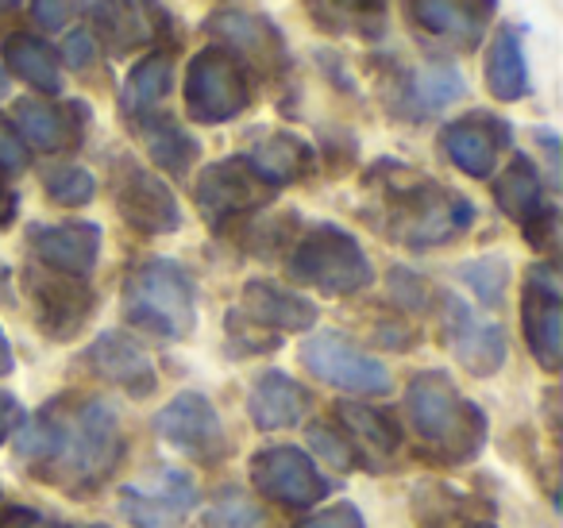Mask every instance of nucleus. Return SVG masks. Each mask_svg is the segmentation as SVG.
I'll return each instance as SVG.
<instances>
[{
	"label": "nucleus",
	"instance_id": "obj_1",
	"mask_svg": "<svg viewBox=\"0 0 563 528\" xmlns=\"http://www.w3.org/2000/svg\"><path fill=\"white\" fill-rule=\"evenodd\" d=\"M16 451L32 466V474H43L63 490H89L117 471L124 455V436L112 405L86 397L74 409L47 405L24 428Z\"/></svg>",
	"mask_w": 563,
	"mask_h": 528
},
{
	"label": "nucleus",
	"instance_id": "obj_2",
	"mask_svg": "<svg viewBox=\"0 0 563 528\" xmlns=\"http://www.w3.org/2000/svg\"><path fill=\"white\" fill-rule=\"evenodd\" d=\"M406 409H409V425L413 432L437 451L448 463H463V459L478 455L486 440V417L475 402L460 394L452 386L448 374H417L409 382L406 394Z\"/></svg>",
	"mask_w": 563,
	"mask_h": 528
},
{
	"label": "nucleus",
	"instance_id": "obj_3",
	"mask_svg": "<svg viewBox=\"0 0 563 528\" xmlns=\"http://www.w3.org/2000/svg\"><path fill=\"white\" fill-rule=\"evenodd\" d=\"M124 312L135 328L158 340H186L197 324L194 278L174 258H147L128 274Z\"/></svg>",
	"mask_w": 563,
	"mask_h": 528
},
{
	"label": "nucleus",
	"instance_id": "obj_4",
	"mask_svg": "<svg viewBox=\"0 0 563 528\" xmlns=\"http://www.w3.org/2000/svg\"><path fill=\"white\" fill-rule=\"evenodd\" d=\"M290 278L301 286H313L329 297L360 294L363 286H371L375 271L371 258L363 255L360 240L347 235L336 224H317L313 232H306V240L294 248L290 255Z\"/></svg>",
	"mask_w": 563,
	"mask_h": 528
},
{
	"label": "nucleus",
	"instance_id": "obj_5",
	"mask_svg": "<svg viewBox=\"0 0 563 528\" xmlns=\"http://www.w3.org/2000/svg\"><path fill=\"white\" fill-rule=\"evenodd\" d=\"M471 220H475V205L452 189L421 182V186L394 194V240H401L406 248L452 243L455 235L467 232Z\"/></svg>",
	"mask_w": 563,
	"mask_h": 528
},
{
	"label": "nucleus",
	"instance_id": "obj_6",
	"mask_svg": "<svg viewBox=\"0 0 563 528\" xmlns=\"http://www.w3.org/2000/svg\"><path fill=\"white\" fill-rule=\"evenodd\" d=\"M251 101L247 70L220 47H205L186 70V109L197 124H228Z\"/></svg>",
	"mask_w": 563,
	"mask_h": 528
},
{
	"label": "nucleus",
	"instance_id": "obj_7",
	"mask_svg": "<svg viewBox=\"0 0 563 528\" xmlns=\"http://www.w3.org/2000/svg\"><path fill=\"white\" fill-rule=\"evenodd\" d=\"M112 201H117L124 224H132L143 235H166L181 228V209L174 189L132 158H120L117 170H112Z\"/></svg>",
	"mask_w": 563,
	"mask_h": 528
},
{
	"label": "nucleus",
	"instance_id": "obj_8",
	"mask_svg": "<svg viewBox=\"0 0 563 528\" xmlns=\"http://www.w3.org/2000/svg\"><path fill=\"white\" fill-rule=\"evenodd\" d=\"M301 363L306 371H313L321 382L347 394H390L394 378L375 355H367L363 348H355L352 340H344L340 332H317L301 343Z\"/></svg>",
	"mask_w": 563,
	"mask_h": 528
},
{
	"label": "nucleus",
	"instance_id": "obj_9",
	"mask_svg": "<svg viewBox=\"0 0 563 528\" xmlns=\"http://www.w3.org/2000/svg\"><path fill=\"white\" fill-rule=\"evenodd\" d=\"M274 189L247 166V158H224L212 163L197 178V209L212 228H228L240 217L255 212L258 205L271 201Z\"/></svg>",
	"mask_w": 563,
	"mask_h": 528
},
{
	"label": "nucleus",
	"instance_id": "obj_10",
	"mask_svg": "<svg viewBox=\"0 0 563 528\" xmlns=\"http://www.w3.org/2000/svg\"><path fill=\"white\" fill-rule=\"evenodd\" d=\"M194 505L197 482L178 466H163V471L120 490V513L135 528H181V520L194 513Z\"/></svg>",
	"mask_w": 563,
	"mask_h": 528
},
{
	"label": "nucleus",
	"instance_id": "obj_11",
	"mask_svg": "<svg viewBox=\"0 0 563 528\" xmlns=\"http://www.w3.org/2000/svg\"><path fill=\"white\" fill-rule=\"evenodd\" d=\"M251 482L263 497L290 509H309V505L329 497V479L317 471V463L301 448H266L251 459Z\"/></svg>",
	"mask_w": 563,
	"mask_h": 528
},
{
	"label": "nucleus",
	"instance_id": "obj_12",
	"mask_svg": "<svg viewBox=\"0 0 563 528\" xmlns=\"http://www.w3.org/2000/svg\"><path fill=\"white\" fill-rule=\"evenodd\" d=\"M158 436L170 443L174 451L189 455L194 463H217L224 455V425H220L217 409L205 394L186 389V394L170 397L166 409L155 420Z\"/></svg>",
	"mask_w": 563,
	"mask_h": 528
},
{
	"label": "nucleus",
	"instance_id": "obj_13",
	"mask_svg": "<svg viewBox=\"0 0 563 528\" xmlns=\"http://www.w3.org/2000/svg\"><path fill=\"white\" fill-rule=\"evenodd\" d=\"M205 32L220 43L224 55H232L240 66H255L258 74H278L282 66L290 63L282 32L266 16H255V12L220 9L205 20Z\"/></svg>",
	"mask_w": 563,
	"mask_h": 528
},
{
	"label": "nucleus",
	"instance_id": "obj_14",
	"mask_svg": "<svg viewBox=\"0 0 563 528\" xmlns=\"http://www.w3.org/2000/svg\"><path fill=\"white\" fill-rule=\"evenodd\" d=\"M525 340L544 371H560L563 363V305H560V274L555 266L540 263L525 278Z\"/></svg>",
	"mask_w": 563,
	"mask_h": 528
},
{
	"label": "nucleus",
	"instance_id": "obj_15",
	"mask_svg": "<svg viewBox=\"0 0 563 528\" xmlns=\"http://www.w3.org/2000/svg\"><path fill=\"white\" fill-rule=\"evenodd\" d=\"M444 340L452 355L478 378H490L506 363V332L494 320H483L467 301L444 294Z\"/></svg>",
	"mask_w": 563,
	"mask_h": 528
},
{
	"label": "nucleus",
	"instance_id": "obj_16",
	"mask_svg": "<svg viewBox=\"0 0 563 528\" xmlns=\"http://www.w3.org/2000/svg\"><path fill=\"white\" fill-rule=\"evenodd\" d=\"M89 16H93L97 35L112 55L147 47L170 24L158 0H89Z\"/></svg>",
	"mask_w": 563,
	"mask_h": 528
},
{
	"label": "nucleus",
	"instance_id": "obj_17",
	"mask_svg": "<svg viewBox=\"0 0 563 528\" xmlns=\"http://www.w3.org/2000/svg\"><path fill=\"white\" fill-rule=\"evenodd\" d=\"M27 243L40 255L43 266L66 278H86L101 255V228L89 220H70V224H43L27 232Z\"/></svg>",
	"mask_w": 563,
	"mask_h": 528
},
{
	"label": "nucleus",
	"instance_id": "obj_18",
	"mask_svg": "<svg viewBox=\"0 0 563 528\" xmlns=\"http://www.w3.org/2000/svg\"><path fill=\"white\" fill-rule=\"evenodd\" d=\"M35 297V320L51 340H74L86 328L89 312H93V289L81 278H66V274H43L32 278Z\"/></svg>",
	"mask_w": 563,
	"mask_h": 528
},
{
	"label": "nucleus",
	"instance_id": "obj_19",
	"mask_svg": "<svg viewBox=\"0 0 563 528\" xmlns=\"http://www.w3.org/2000/svg\"><path fill=\"white\" fill-rule=\"evenodd\" d=\"M406 12L424 35L471 51L486 32L490 0H406Z\"/></svg>",
	"mask_w": 563,
	"mask_h": 528
},
{
	"label": "nucleus",
	"instance_id": "obj_20",
	"mask_svg": "<svg viewBox=\"0 0 563 528\" xmlns=\"http://www.w3.org/2000/svg\"><path fill=\"white\" fill-rule=\"evenodd\" d=\"M509 143V128L501 120L475 112L444 128V151L463 174L471 178H490L498 166V151Z\"/></svg>",
	"mask_w": 563,
	"mask_h": 528
},
{
	"label": "nucleus",
	"instance_id": "obj_21",
	"mask_svg": "<svg viewBox=\"0 0 563 528\" xmlns=\"http://www.w3.org/2000/svg\"><path fill=\"white\" fill-rule=\"evenodd\" d=\"M86 363L101 374L104 382H117L120 389H128L132 397H147L158 386V374L151 355L124 332H104L93 340V348L86 351Z\"/></svg>",
	"mask_w": 563,
	"mask_h": 528
},
{
	"label": "nucleus",
	"instance_id": "obj_22",
	"mask_svg": "<svg viewBox=\"0 0 563 528\" xmlns=\"http://www.w3.org/2000/svg\"><path fill=\"white\" fill-rule=\"evenodd\" d=\"M240 317H247L255 328H271V332H306L317 324V305L278 282L258 278L243 286Z\"/></svg>",
	"mask_w": 563,
	"mask_h": 528
},
{
	"label": "nucleus",
	"instance_id": "obj_23",
	"mask_svg": "<svg viewBox=\"0 0 563 528\" xmlns=\"http://www.w3.org/2000/svg\"><path fill=\"white\" fill-rule=\"evenodd\" d=\"M309 405H313L309 389L301 386V382H294L290 374H282V371H266L263 378L255 382L251 397H247L251 420H255L263 432H278V428L301 425V420H306V413H309Z\"/></svg>",
	"mask_w": 563,
	"mask_h": 528
},
{
	"label": "nucleus",
	"instance_id": "obj_24",
	"mask_svg": "<svg viewBox=\"0 0 563 528\" xmlns=\"http://www.w3.org/2000/svg\"><path fill=\"white\" fill-rule=\"evenodd\" d=\"M243 158H247V166L271 189L290 186V182L306 178V174L313 170V163H317L313 147H309L301 135H290V132L266 135V140H258L255 147H251V155H243Z\"/></svg>",
	"mask_w": 563,
	"mask_h": 528
},
{
	"label": "nucleus",
	"instance_id": "obj_25",
	"mask_svg": "<svg viewBox=\"0 0 563 528\" xmlns=\"http://www.w3.org/2000/svg\"><path fill=\"white\" fill-rule=\"evenodd\" d=\"M340 425H344V440L363 459H390L401 448V428L394 425L390 413L371 409V405H340Z\"/></svg>",
	"mask_w": 563,
	"mask_h": 528
},
{
	"label": "nucleus",
	"instance_id": "obj_26",
	"mask_svg": "<svg viewBox=\"0 0 563 528\" xmlns=\"http://www.w3.org/2000/svg\"><path fill=\"white\" fill-rule=\"evenodd\" d=\"M4 66H9V74H16L20 81L40 89V94H58V89H63L58 55L40 35H27V32L9 35V40H4Z\"/></svg>",
	"mask_w": 563,
	"mask_h": 528
},
{
	"label": "nucleus",
	"instance_id": "obj_27",
	"mask_svg": "<svg viewBox=\"0 0 563 528\" xmlns=\"http://www.w3.org/2000/svg\"><path fill=\"white\" fill-rule=\"evenodd\" d=\"M494 201H498V209L506 212L509 220H517L521 228L548 209L544 189H540V174H537V166H532V158L517 155L514 163L501 170V178L494 182Z\"/></svg>",
	"mask_w": 563,
	"mask_h": 528
},
{
	"label": "nucleus",
	"instance_id": "obj_28",
	"mask_svg": "<svg viewBox=\"0 0 563 528\" xmlns=\"http://www.w3.org/2000/svg\"><path fill=\"white\" fill-rule=\"evenodd\" d=\"M16 128H20V140L32 143V147H40V151H63L78 140V128H74V120H70V109L35 101V97L16 101Z\"/></svg>",
	"mask_w": 563,
	"mask_h": 528
},
{
	"label": "nucleus",
	"instance_id": "obj_29",
	"mask_svg": "<svg viewBox=\"0 0 563 528\" xmlns=\"http://www.w3.org/2000/svg\"><path fill=\"white\" fill-rule=\"evenodd\" d=\"M486 89L498 101H521L525 89H529V66H525L521 40L509 28H501L494 35L490 51H486Z\"/></svg>",
	"mask_w": 563,
	"mask_h": 528
},
{
	"label": "nucleus",
	"instance_id": "obj_30",
	"mask_svg": "<svg viewBox=\"0 0 563 528\" xmlns=\"http://www.w3.org/2000/svg\"><path fill=\"white\" fill-rule=\"evenodd\" d=\"M170 86H174V58L170 55L155 51V55H147L143 63H135L132 74H128V81H124V109H128V117L147 120L151 112H155L158 105L166 101Z\"/></svg>",
	"mask_w": 563,
	"mask_h": 528
},
{
	"label": "nucleus",
	"instance_id": "obj_31",
	"mask_svg": "<svg viewBox=\"0 0 563 528\" xmlns=\"http://www.w3.org/2000/svg\"><path fill=\"white\" fill-rule=\"evenodd\" d=\"M313 24L336 35H378L383 32V0H306Z\"/></svg>",
	"mask_w": 563,
	"mask_h": 528
},
{
	"label": "nucleus",
	"instance_id": "obj_32",
	"mask_svg": "<svg viewBox=\"0 0 563 528\" xmlns=\"http://www.w3.org/2000/svg\"><path fill=\"white\" fill-rule=\"evenodd\" d=\"M463 89H467L463 86V74L448 63H424L421 70L409 78V94H413V101L421 105L424 112L444 109V105L460 101Z\"/></svg>",
	"mask_w": 563,
	"mask_h": 528
},
{
	"label": "nucleus",
	"instance_id": "obj_33",
	"mask_svg": "<svg viewBox=\"0 0 563 528\" xmlns=\"http://www.w3.org/2000/svg\"><path fill=\"white\" fill-rule=\"evenodd\" d=\"M147 151L163 170L186 174L197 158V140L170 120H147Z\"/></svg>",
	"mask_w": 563,
	"mask_h": 528
},
{
	"label": "nucleus",
	"instance_id": "obj_34",
	"mask_svg": "<svg viewBox=\"0 0 563 528\" xmlns=\"http://www.w3.org/2000/svg\"><path fill=\"white\" fill-rule=\"evenodd\" d=\"M460 278L475 289V297L486 305V309H498L501 294H506L509 263L501 255H483V258H475V263H463Z\"/></svg>",
	"mask_w": 563,
	"mask_h": 528
},
{
	"label": "nucleus",
	"instance_id": "obj_35",
	"mask_svg": "<svg viewBox=\"0 0 563 528\" xmlns=\"http://www.w3.org/2000/svg\"><path fill=\"white\" fill-rule=\"evenodd\" d=\"M43 186H47L51 201L55 205H89L97 194V182L89 170H81V166H55V170H47V178H43Z\"/></svg>",
	"mask_w": 563,
	"mask_h": 528
},
{
	"label": "nucleus",
	"instance_id": "obj_36",
	"mask_svg": "<svg viewBox=\"0 0 563 528\" xmlns=\"http://www.w3.org/2000/svg\"><path fill=\"white\" fill-rule=\"evenodd\" d=\"M258 525H263V513L240 490H228V494H220L205 509V528H258Z\"/></svg>",
	"mask_w": 563,
	"mask_h": 528
},
{
	"label": "nucleus",
	"instance_id": "obj_37",
	"mask_svg": "<svg viewBox=\"0 0 563 528\" xmlns=\"http://www.w3.org/2000/svg\"><path fill=\"white\" fill-rule=\"evenodd\" d=\"M309 440H313L317 455H324L332 466H340V471H347V466L355 463V451H352V443H347L340 432H332V428L317 425L313 432H309Z\"/></svg>",
	"mask_w": 563,
	"mask_h": 528
},
{
	"label": "nucleus",
	"instance_id": "obj_38",
	"mask_svg": "<svg viewBox=\"0 0 563 528\" xmlns=\"http://www.w3.org/2000/svg\"><path fill=\"white\" fill-rule=\"evenodd\" d=\"M27 163H32L27 143L20 140V132L9 124V120H0V170L20 174V170H27Z\"/></svg>",
	"mask_w": 563,
	"mask_h": 528
},
{
	"label": "nucleus",
	"instance_id": "obj_39",
	"mask_svg": "<svg viewBox=\"0 0 563 528\" xmlns=\"http://www.w3.org/2000/svg\"><path fill=\"white\" fill-rule=\"evenodd\" d=\"M298 528H363V513L344 502V505H332V509H321L317 517H309Z\"/></svg>",
	"mask_w": 563,
	"mask_h": 528
},
{
	"label": "nucleus",
	"instance_id": "obj_40",
	"mask_svg": "<svg viewBox=\"0 0 563 528\" xmlns=\"http://www.w3.org/2000/svg\"><path fill=\"white\" fill-rule=\"evenodd\" d=\"M390 294L398 297L401 305H409V309H421L424 297H429V286H424V282L417 278V274L394 271V274H390Z\"/></svg>",
	"mask_w": 563,
	"mask_h": 528
},
{
	"label": "nucleus",
	"instance_id": "obj_41",
	"mask_svg": "<svg viewBox=\"0 0 563 528\" xmlns=\"http://www.w3.org/2000/svg\"><path fill=\"white\" fill-rule=\"evenodd\" d=\"M0 528H66V525L43 517L35 509H24V505H9V509L0 513Z\"/></svg>",
	"mask_w": 563,
	"mask_h": 528
},
{
	"label": "nucleus",
	"instance_id": "obj_42",
	"mask_svg": "<svg viewBox=\"0 0 563 528\" xmlns=\"http://www.w3.org/2000/svg\"><path fill=\"white\" fill-rule=\"evenodd\" d=\"M32 12H35V20H40V28L58 32V28L70 20V0H32Z\"/></svg>",
	"mask_w": 563,
	"mask_h": 528
},
{
	"label": "nucleus",
	"instance_id": "obj_43",
	"mask_svg": "<svg viewBox=\"0 0 563 528\" xmlns=\"http://www.w3.org/2000/svg\"><path fill=\"white\" fill-rule=\"evenodd\" d=\"M552 235H555V209L548 205L540 217H532L529 224H525V240H529L532 248H552Z\"/></svg>",
	"mask_w": 563,
	"mask_h": 528
},
{
	"label": "nucleus",
	"instance_id": "obj_44",
	"mask_svg": "<svg viewBox=\"0 0 563 528\" xmlns=\"http://www.w3.org/2000/svg\"><path fill=\"white\" fill-rule=\"evenodd\" d=\"M93 55H97V47H93V40H89L86 32H74L70 40H66V47H63V58L74 66V70H86V66L93 63Z\"/></svg>",
	"mask_w": 563,
	"mask_h": 528
},
{
	"label": "nucleus",
	"instance_id": "obj_45",
	"mask_svg": "<svg viewBox=\"0 0 563 528\" xmlns=\"http://www.w3.org/2000/svg\"><path fill=\"white\" fill-rule=\"evenodd\" d=\"M20 425H24V409H20L16 397L4 394V389H0V443L9 440V436L16 432Z\"/></svg>",
	"mask_w": 563,
	"mask_h": 528
},
{
	"label": "nucleus",
	"instance_id": "obj_46",
	"mask_svg": "<svg viewBox=\"0 0 563 528\" xmlns=\"http://www.w3.org/2000/svg\"><path fill=\"white\" fill-rule=\"evenodd\" d=\"M12 220H16V194L0 182V228H9Z\"/></svg>",
	"mask_w": 563,
	"mask_h": 528
},
{
	"label": "nucleus",
	"instance_id": "obj_47",
	"mask_svg": "<svg viewBox=\"0 0 563 528\" xmlns=\"http://www.w3.org/2000/svg\"><path fill=\"white\" fill-rule=\"evenodd\" d=\"M12 371V348H9V336L0 332V378Z\"/></svg>",
	"mask_w": 563,
	"mask_h": 528
},
{
	"label": "nucleus",
	"instance_id": "obj_48",
	"mask_svg": "<svg viewBox=\"0 0 563 528\" xmlns=\"http://www.w3.org/2000/svg\"><path fill=\"white\" fill-rule=\"evenodd\" d=\"M4 94H9V74L0 70V97H4Z\"/></svg>",
	"mask_w": 563,
	"mask_h": 528
},
{
	"label": "nucleus",
	"instance_id": "obj_49",
	"mask_svg": "<svg viewBox=\"0 0 563 528\" xmlns=\"http://www.w3.org/2000/svg\"><path fill=\"white\" fill-rule=\"evenodd\" d=\"M471 528H494V525H471Z\"/></svg>",
	"mask_w": 563,
	"mask_h": 528
}]
</instances>
